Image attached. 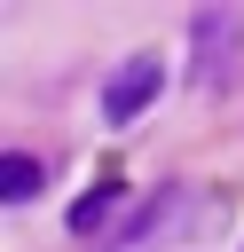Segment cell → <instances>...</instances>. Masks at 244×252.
<instances>
[{
    "label": "cell",
    "instance_id": "cell-4",
    "mask_svg": "<svg viewBox=\"0 0 244 252\" xmlns=\"http://www.w3.org/2000/svg\"><path fill=\"white\" fill-rule=\"evenodd\" d=\"M118 197H126V181H94L87 197H71V236H87V244H94V228L118 213Z\"/></svg>",
    "mask_w": 244,
    "mask_h": 252
},
{
    "label": "cell",
    "instance_id": "cell-3",
    "mask_svg": "<svg viewBox=\"0 0 244 252\" xmlns=\"http://www.w3.org/2000/svg\"><path fill=\"white\" fill-rule=\"evenodd\" d=\"M47 189V165L31 150H0V205H31Z\"/></svg>",
    "mask_w": 244,
    "mask_h": 252
},
{
    "label": "cell",
    "instance_id": "cell-1",
    "mask_svg": "<svg viewBox=\"0 0 244 252\" xmlns=\"http://www.w3.org/2000/svg\"><path fill=\"white\" fill-rule=\"evenodd\" d=\"M157 87H165V63H157V55H126V63L110 71V87H102V118H110V126H134V118L157 102Z\"/></svg>",
    "mask_w": 244,
    "mask_h": 252
},
{
    "label": "cell",
    "instance_id": "cell-2",
    "mask_svg": "<svg viewBox=\"0 0 244 252\" xmlns=\"http://www.w3.org/2000/svg\"><path fill=\"white\" fill-rule=\"evenodd\" d=\"M236 39H244V16L236 8H197V87H213L236 63Z\"/></svg>",
    "mask_w": 244,
    "mask_h": 252
}]
</instances>
